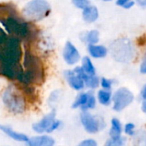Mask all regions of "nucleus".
Returning a JSON list of instances; mask_svg holds the SVG:
<instances>
[{"label": "nucleus", "mask_w": 146, "mask_h": 146, "mask_svg": "<svg viewBox=\"0 0 146 146\" xmlns=\"http://www.w3.org/2000/svg\"><path fill=\"white\" fill-rule=\"evenodd\" d=\"M21 56V49L17 38H12L0 44V73L4 67L19 65Z\"/></svg>", "instance_id": "obj_1"}, {"label": "nucleus", "mask_w": 146, "mask_h": 146, "mask_svg": "<svg viewBox=\"0 0 146 146\" xmlns=\"http://www.w3.org/2000/svg\"><path fill=\"white\" fill-rule=\"evenodd\" d=\"M50 5L46 0H31L22 9L23 16L31 21H38L50 12Z\"/></svg>", "instance_id": "obj_2"}, {"label": "nucleus", "mask_w": 146, "mask_h": 146, "mask_svg": "<svg viewBox=\"0 0 146 146\" xmlns=\"http://www.w3.org/2000/svg\"><path fill=\"white\" fill-rule=\"evenodd\" d=\"M3 101L6 108L12 113L21 114L23 113L26 109L24 98L13 86H8L4 91L3 95Z\"/></svg>", "instance_id": "obj_3"}, {"label": "nucleus", "mask_w": 146, "mask_h": 146, "mask_svg": "<svg viewBox=\"0 0 146 146\" xmlns=\"http://www.w3.org/2000/svg\"><path fill=\"white\" fill-rule=\"evenodd\" d=\"M113 109L115 111H121L130 105L134 99V96L130 90L125 87L118 89L113 96Z\"/></svg>", "instance_id": "obj_4"}, {"label": "nucleus", "mask_w": 146, "mask_h": 146, "mask_svg": "<svg viewBox=\"0 0 146 146\" xmlns=\"http://www.w3.org/2000/svg\"><path fill=\"white\" fill-rule=\"evenodd\" d=\"M112 55L117 61L126 62L132 58L133 49L131 43L127 39L118 40L112 45Z\"/></svg>", "instance_id": "obj_5"}, {"label": "nucleus", "mask_w": 146, "mask_h": 146, "mask_svg": "<svg viewBox=\"0 0 146 146\" xmlns=\"http://www.w3.org/2000/svg\"><path fill=\"white\" fill-rule=\"evenodd\" d=\"M80 121L86 131L89 133H97L104 127V120L92 115L90 113L84 110L80 115Z\"/></svg>", "instance_id": "obj_6"}, {"label": "nucleus", "mask_w": 146, "mask_h": 146, "mask_svg": "<svg viewBox=\"0 0 146 146\" xmlns=\"http://www.w3.org/2000/svg\"><path fill=\"white\" fill-rule=\"evenodd\" d=\"M63 58L65 62L69 65L77 63L80 59V56L77 48L71 42H67L65 44L63 50Z\"/></svg>", "instance_id": "obj_7"}, {"label": "nucleus", "mask_w": 146, "mask_h": 146, "mask_svg": "<svg viewBox=\"0 0 146 146\" xmlns=\"http://www.w3.org/2000/svg\"><path fill=\"white\" fill-rule=\"evenodd\" d=\"M56 118V111L52 110L50 114L46 115L41 121L33 125V129L38 133H42L44 132H46L47 129L50 127V126L52 124V122L55 121Z\"/></svg>", "instance_id": "obj_8"}, {"label": "nucleus", "mask_w": 146, "mask_h": 146, "mask_svg": "<svg viewBox=\"0 0 146 146\" xmlns=\"http://www.w3.org/2000/svg\"><path fill=\"white\" fill-rule=\"evenodd\" d=\"M74 71L82 78V80H84L85 85L87 87L97 88L99 86V79L97 76H95V75H92V74H86L83 70L82 67H77V68H75L74 69Z\"/></svg>", "instance_id": "obj_9"}, {"label": "nucleus", "mask_w": 146, "mask_h": 146, "mask_svg": "<svg viewBox=\"0 0 146 146\" xmlns=\"http://www.w3.org/2000/svg\"><path fill=\"white\" fill-rule=\"evenodd\" d=\"M65 77H66V79H67L69 86L73 89L77 90V91H80V90L83 89V87L85 86L84 80L74 70L73 71H71V70L66 71L65 72Z\"/></svg>", "instance_id": "obj_10"}, {"label": "nucleus", "mask_w": 146, "mask_h": 146, "mask_svg": "<svg viewBox=\"0 0 146 146\" xmlns=\"http://www.w3.org/2000/svg\"><path fill=\"white\" fill-rule=\"evenodd\" d=\"M29 146H52L55 144L53 138L50 136H35L28 139L27 142Z\"/></svg>", "instance_id": "obj_11"}, {"label": "nucleus", "mask_w": 146, "mask_h": 146, "mask_svg": "<svg viewBox=\"0 0 146 146\" xmlns=\"http://www.w3.org/2000/svg\"><path fill=\"white\" fill-rule=\"evenodd\" d=\"M0 130L3 131L6 135H8L9 138H11L12 139H14L15 141H19V142H27L28 139H29L27 138V136H26L25 134L17 133V132L14 131L13 129H11L10 127H9L7 126L0 125Z\"/></svg>", "instance_id": "obj_12"}, {"label": "nucleus", "mask_w": 146, "mask_h": 146, "mask_svg": "<svg viewBox=\"0 0 146 146\" xmlns=\"http://www.w3.org/2000/svg\"><path fill=\"white\" fill-rule=\"evenodd\" d=\"M82 15H83V19L85 21H86L88 23H92L98 20V10L97 7L88 5L87 7L83 9Z\"/></svg>", "instance_id": "obj_13"}, {"label": "nucleus", "mask_w": 146, "mask_h": 146, "mask_svg": "<svg viewBox=\"0 0 146 146\" xmlns=\"http://www.w3.org/2000/svg\"><path fill=\"white\" fill-rule=\"evenodd\" d=\"M88 50L90 55L94 58H103L107 55V49L103 45L90 44Z\"/></svg>", "instance_id": "obj_14"}, {"label": "nucleus", "mask_w": 146, "mask_h": 146, "mask_svg": "<svg viewBox=\"0 0 146 146\" xmlns=\"http://www.w3.org/2000/svg\"><path fill=\"white\" fill-rule=\"evenodd\" d=\"M111 129L110 132V137H118L121 136L122 128H121V124L120 122V121L116 118H113L111 121Z\"/></svg>", "instance_id": "obj_15"}, {"label": "nucleus", "mask_w": 146, "mask_h": 146, "mask_svg": "<svg viewBox=\"0 0 146 146\" xmlns=\"http://www.w3.org/2000/svg\"><path fill=\"white\" fill-rule=\"evenodd\" d=\"M82 68L88 74L95 75V74H96V69L92 64V62L91 61V59L88 56L83 57V59H82Z\"/></svg>", "instance_id": "obj_16"}, {"label": "nucleus", "mask_w": 146, "mask_h": 146, "mask_svg": "<svg viewBox=\"0 0 146 146\" xmlns=\"http://www.w3.org/2000/svg\"><path fill=\"white\" fill-rule=\"evenodd\" d=\"M99 103L103 105H109L111 102L112 94L109 90H101L98 94Z\"/></svg>", "instance_id": "obj_17"}, {"label": "nucleus", "mask_w": 146, "mask_h": 146, "mask_svg": "<svg viewBox=\"0 0 146 146\" xmlns=\"http://www.w3.org/2000/svg\"><path fill=\"white\" fill-rule=\"evenodd\" d=\"M88 94V98H87V102L85 105H83L81 107V109L83 110H90V109H94L95 106H96V98H95V96L93 94L92 92H87Z\"/></svg>", "instance_id": "obj_18"}, {"label": "nucleus", "mask_w": 146, "mask_h": 146, "mask_svg": "<svg viewBox=\"0 0 146 146\" xmlns=\"http://www.w3.org/2000/svg\"><path fill=\"white\" fill-rule=\"evenodd\" d=\"M125 143H126V139L124 137L118 136V137H111V139H110L105 145L107 146H121L124 145Z\"/></svg>", "instance_id": "obj_19"}, {"label": "nucleus", "mask_w": 146, "mask_h": 146, "mask_svg": "<svg viewBox=\"0 0 146 146\" xmlns=\"http://www.w3.org/2000/svg\"><path fill=\"white\" fill-rule=\"evenodd\" d=\"M86 41L90 44H95L99 41V33L98 30H92L90 31L86 37Z\"/></svg>", "instance_id": "obj_20"}, {"label": "nucleus", "mask_w": 146, "mask_h": 146, "mask_svg": "<svg viewBox=\"0 0 146 146\" xmlns=\"http://www.w3.org/2000/svg\"><path fill=\"white\" fill-rule=\"evenodd\" d=\"M87 98H88V94H87V93H81V94H80V95L77 97L75 102L73 104L72 107H73L74 109L78 108V107H82L83 105H85V104H86Z\"/></svg>", "instance_id": "obj_21"}, {"label": "nucleus", "mask_w": 146, "mask_h": 146, "mask_svg": "<svg viewBox=\"0 0 146 146\" xmlns=\"http://www.w3.org/2000/svg\"><path fill=\"white\" fill-rule=\"evenodd\" d=\"M74 5L80 9H85L89 5V1L88 0H74Z\"/></svg>", "instance_id": "obj_22"}, {"label": "nucleus", "mask_w": 146, "mask_h": 146, "mask_svg": "<svg viewBox=\"0 0 146 146\" xmlns=\"http://www.w3.org/2000/svg\"><path fill=\"white\" fill-rule=\"evenodd\" d=\"M111 85H112V81L110 80H108L106 78H102L101 86L103 88H104L105 90H110L111 88Z\"/></svg>", "instance_id": "obj_23"}, {"label": "nucleus", "mask_w": 146, "mask_h": 146, "mask_svg": "<svg viewBox=\"0 0 146 146\" xmlns=\"http://www.w3.org/2000/svg\"><path fill=\"white\" fill-rule=\"evenodd\" d=\"M61 124H62V123H61L60 121H56V120H55V121L52 122V124L50 126V127L47 129L46 132H47V133H52L53 131L56 130V129L61 126Z\"/></svg>", "instance_id": "obj_24"}, {"label": "nucleus", "mask_w": 146, "mask_h": 146, "mask_svg": "<svg viewBox=\"0 0 146 146\" xmlns=\"http://www.w3.org/2000/svg\"><path fill=\"white\" fill-rule=\"evenodd\" d=\"M133 129H134V125L133 123H127L125 126V132L128 135H133L134 134Z\"/></svg>", "instance_id": "obj_25"}, {"label": "nucleus", "mask_w": 146, "mask_h": 146, "mask_svg": "<svg viewBox=\"0 0 146 146\" xmlns=\"http://www.w3.org/2000/svg\"><path fill=\"white\" fill-rule=\"evenodd\" d=\"M80 146H97V142L94 139H86L82 141L80 144Z\"/></svg>", "instance_id": "obj_26"}, {"label": "nucleus", "mask_w": 146, "mask_h": 146, "mask_svg": "<svg viewBox=\"0 0 146 146\" xmlns=\"http://www.w3.org/2000/svg\"><path fill=\"white\" fill-rule=\"evenodd\" d=\"M140 72L143 74H146V55L145 56V58H144L142 64L140 66Z\"/></svg>", "instance_id": "obj_27"}, {"label": "nucleus", "mask_w": 146, "mask_h": 146, "mask_svg": "<svg viewBox=\"0 0 146 146\" xmlns=\"http://www.w3.org/2000/svg\"><path fill=\"white\" fill-rule=\"evenodd\" d=\"M134 3H135V2L134 1H132V0H129V1H127L122 7L123 8H125V9H130V8H132L133 5H134Z\"/></svg>", "instance_id": "obj_28"}, {"label": "nucleus", "mask_w": 146, "mask_h": 146, "mask_svg": "<svg viewBox=\"0 0 146 146\" xmlns=\"http://www.w3.org/2000/svg\"><path fill=\"white\" fill-rule=\"evenodd\" d=\"M127 1H129V0H117L116 1V4L119 5V6H123Z\"/></svg>", "instance_id": "obj_29"}, {"label": "nucleus", "mask_w": 146, "mask_h": 146, "mask_svg": "<svg viewBox=\"0 0 146 146\" xmlns=\"http://www.w3.org/2000/svg\"><path fill=\"white\" fill-rule=\"evenodd\" d=\"M142 98H144V100H146V86H145V87L142 90Z\"/></svg>", "instance_id": "obj_30"}, {"label": "nucleus", "mask_w": 146, "mask_h": 146, "mask_svg": "<svg viewBox=\"0 0 146 146\" xmlns=\"http://www.w3.org/2000/svg\"><path fill=\"white\" fill-rule=\"evenodd\" d=\"M142 110L146 113V100H145L144 102H143V104H142Z\"/></svg>", "instance_id": "obj_31"}, {"label": "nucleus", "mask_w": 146, "mask_h": 146, "mask_svg": "<svg viewBox=\"0 0 146 146\" xmlns=\"http://www.w3.org/2000/svg\"><path fill=\"white\" fill-rule=\"evenodd\" d=\"M104 1H110V0H104Z\"/></svg>", "instance_id": "obj_32"}, {"label": "nucleus", "mask_w": 146, "mask_h": 146, "mask_svg": "<svg viewBox=\"0 0 146 146\" xmlns=\"http://www.w3.org/2000/svg\"><path fill=\"white\" fill-rule=\"evenodd\" d=\"M145 1H146V0H145Z\"/></svg>", "instance_id": "obj_33"}]
</instances>
